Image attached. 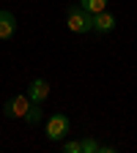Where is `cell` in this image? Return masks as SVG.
Here are the masks:
<instances>
[{
	"label": "cell",
	"mask_w": 137,
	"mask_h": 153,
	"mask_svg": "<svg viewBox=\"0 0 137 153\" xmlns=\"http://www.w3.org/2000/svg\"><path fill=\"white\" fill-rule=\"evenodd\" d=\"M66 25L71 33H91L93 30V14H88L82 6H71L66 11Z\"/></svg>",
	"instance_id": "obj_1"
},
{
	"label": "cell",
	"mask_w": 137,
	"mask_h": 153,
	"mask_svg": "<svg viewBox=\"0 0 137 153\" xmlns=\"http://www.w3.org/2000/svg\"><path fill=\"white\" fill-rule=\"evenodd\" d=\"M69 131H71V120L63 112L49 115V120H47V140L49 142H61L63 137H69Z\"/></svg>",
	"instance_id": "obj_2"
},
{
	"label": "cell",
	"mask_w": 137,
	"mask_h": 153,
	"mask_svg": "<svg viewBox=\"0 0 137 153\" xmlns=\"http://www.w3.org/2000/svg\"><path fill=\"white\" fill-rule=\"evenodd\" d=\"M30 96H25V93H16V96H11V99L6 101V107H3V112H6V118H25L28 115V109H30Z\"/></svg>",
	"instance_id": "obj_3"
},
{
	"label": "cell",
	"mask_w": 137,
	"mask_h": 153,
	"mask_svg": "<svg viewBox=\"0 0 137 153\" xmlns=\"http://www.w3.org/2000/svg\"><path fill=\"white\" fill-rule=\"evenodd\" d=\"M16 33V16L8 8H0V41H8Z\"/></svg>",
	"instance_id": "obj_4"
},
{
	"label": "cell",
	"mask_w": 137,
	"mask_h": 153,
	"mask_svg": "<svg viewBox=\"0 0 137 153\" xmlns=\"http://www.w3.org/2000/svg\"><path fill=\"white\" fill-rule=\"evenodd\" d=\"M28 96H30V101H33V104L47 101V99H49V82L41 79V76H38V79H33L30 88H28Z\"/></svg>",
	"instance_id": "obj_5"
},
{
	"label": "cell",
	"mask_w": 137,
	"mask_h": 153,
	"mask_svg": "<svg viewBox=\"0 0 137 153\" xmlns=\"http://www.w3.org/2000/svg\"><path fill=\"white\" fill-rule=\"evenodd\" d=\"M115 30V14H110L107 8L102 14H93V33H110Z\"/></svg>",
	"instance_id": "obj_6"
},
{
	"label": "cell",
	"mask_w": 137,
	"mask_h": 153,
	"mask_svg": "<svg viewBox=\"0 0 137 153\" xmlns=\"http://www.w3.org/2000/svg\"><path fill=\"white\" fill-rule=\"evenodd\" d=\"M80 6L88 11V14H102L107 8V0H80Z\"/></svg>",
	"instance_id": "obj_7"
},
{
	"label": "cell",
	"mask_w": 137,
	"mask_h": 153,
	"mask_svg": "<svg viewBox=\"0 0 137 153\" xmlns=\"http://www.w3.org/2000/svg\"><path fill=\"white\" fill-rule=\"evenodd\" d=\"M41 118H44L41 104H30V109H28V115H25V120H28V123H41Z\"/></svg>",
	"instance_id": "obj_8"
},
{
	"label": "cell",
	"mask_w": 137,
	"mask_h": 153,
	"mask_svg": "<svg viewBox=\"0 0 137 153\" xmlns=\"http://www.w3.org/2000/svg\"><path fill=\"white\" fill-rule=\"evenodd\" d=\"M63 153H82V140H69V142H63Z\"/></svg>",
	"instance_id": "obj_9"
},
{
	"label": "cell",
	"mask_w": 137,
	"mask_h": 153,
	"mask_svg": "<svg viewBox=\"0 0 137 153\" xmlns=\"http://www.w3.org/2000/svg\"><path fill=\"white\" fill-rule=\"evenodd\" d=\"M99 148H102V145L96 142L93 137H85V140H82V153H99Z\"/></svg>",
	"instance_id": "obj_10"
}]
</instances>
